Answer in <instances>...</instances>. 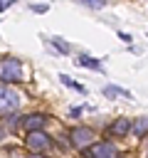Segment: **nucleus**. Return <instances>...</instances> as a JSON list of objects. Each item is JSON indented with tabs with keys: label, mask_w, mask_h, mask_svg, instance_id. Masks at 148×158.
<instances>
[{
	"label": "nucleus",
	"mask_w": 148,
	"mask_h": 158,
	"mask_svg": "<svg viewBox=\"0 0 148 158\" xmlns=\"http://www.w3.org/2000/svg\"><path fill=\"white\" fill-rule=\"evenodd\" d=\"M22 104V96L7 86V84H0V114H15Z\"/></svg>",
	"instance_id": "obj_1"
},
{
	"label": "nucleus",
	"mask_w": 148,
	"mask_h": 158,
	"mask_svg": "<svg viewBox=\"0 0 148 158\" xmlns=\"http://www.w3.org/2000/svg\"><path fill=\"white\" fill-rule=\"evenodd\" d=\"M22 77V62L15 59V57H5L0 59V81L10 84V81H17Z\"/></svg>",
	"instance_id": "obj_2"
},
{
	"label": "nucleus",
	"mask_w": 148,
	"mask_h": 158,
	"mask_svg": "<svg viewBox=\"0 0 148 158\" xmlns=\"http://www.w3.org/2000/svg\"><path fill=\"white\" fill-rule=\"evenodd\" d=\"M94 138H96V136H94V131H91L89 126H76V128H72V133H69L72 146L79 148V151H89Z\"/></svg>",
	"instance_id": "obj_3"
},
{
	"label": "nucleus",
	"mask_w": 148,
	"mask_h": 158,
	"mask_svg": "<svg viewBox=\"0 0 148 158\" xmlns=\"http://www.w3.org/2000/svg\"><path fill=\"white\" fill-rule=\"evenodd\" d=\"M86 158H121L118 156V148L111 143V141H104V143H96L91 146L89 151H84Z\"/></svg>",
	"instance_id": "obj_4"
},
{
	"label": "nucleus",
	"mask_w": 148,
	"mask_h": 158,
	"mask_svg": "<svg viewBox=\"0 0 148 158\" xmlns=\"http://www.w3.org/2000/svg\"><path fill=\"white\" fill-rule=\"evenodd\" d=\"M25 146H27L30 151H35V153H37V151L42 153V151H47V148L52 146V138H49L44 131H32V133H27Z\"/></svg>",
	"instance_id": "obj_5"
},
{
	"label": "nucleus",
	"mask_w": 148,
	"mask_h": 158,
	"mask_svg": "<svg viewBox=\"0 0 148 158\" xmlns=\"http://www.w3.org/2000/svg\"><path fill=\"white\" fill-rule=\"evenodd\" d=\"M44 126H47V116H42V114H30V116L22 118V128H25L27 133H32V131H42Z\"/></svg>",
	"instance_id": "obj_6"
},
{
	"label": "nucleus",
	"mask_w": 148,
	"mask_h": 158,
	"mask_svg": "<svg viewBox=\"0 0 148 158\" xmlns=\"http://www.w3.org/2000/svg\"><path fill=\"white\" fill-rule=\"evenodd\" d=\"M131 128H133V126H131L128 118H116V121L109 126V133H111V136H126Z\"/></svg>",
	"instance_id": "obj_7"
},
{
	"label": "nucleus",
	"mask_w": 148,
	"mask_h": 158,
	"mask_svg": "<svg viewBox=\"0 0 148 158\" xmlns=\"http://www.w3.org/2000/svg\"><path fill=\"white\" fill-rule=\"evenodd\" d=\"M76 64H79V67H86V69H96V72H104V67L99 64V59H94V57H86V54H79Z\"/></svg>",
	"instance_id": "obj_8"
},
{
	"label": "nucleus",
	"mask_w": 148,
	"mask_h": 158,
	"mask_svg": "<svg viewBox=\"0 0 148 158\" xmlns=\"http://www.w3.org/2000/svg\"><path fill=\"white\" fill-rule=\"evenodd\" d=\"M136 136H146L148 133V116H143V118H138L136 123H133V128H131Z\"/></svg>",
	"instance_id": "obj_9"
},
{
	"label": "nucleus",
	"mask_w": 148,
	"mask_h": 158,
	"mask_svg": "<svg viewBox=\"0 0 148 158\" xmlns=\"http://www.w3.org/2000/svg\"><path fill=\"white\" fill-rule=\"evenodd\" d=\"M52 44H54V49H59L62 54H69V52H72V49H69V44H67L62 37H54V40H52Z\"/></svg>",
	"instance_id": "obj_10"
},
{
	"label": "nucleus",
	"mask_w": 148,
	"mask_h": 158,
	"mask_svg": "<svg viewBox=\"0 0 148 158\" xmlns=\"http://www.w3.org/2000/svg\"><path fill=\"white\" fill-rule=\"evenodd\" d=\"M59 81H64L67 86H72V89H76V91H84V86H79V84H76L74 79H69L67 74H59Z\"/></svg>",
	"instance_id": "obj_11"
},
{
	"label": "nucleus",
	"mask_w": 148,
	"mask_h": 158,
	"mask_svg": "<svg viewBox=\"0 0 148 158\" xmlns=\"http://www.w3.org/2000/svg\"><path fill=\"white\" fill-rule=\"evenodd\" d=\"M106 94H109V96H113V94H121V96H128V91H126V89H118V86H106Z\"/></svg>",
	"instance_id": "obj_12"
},
{
	"label": "nucleus",
	"mask_w": 148,
	"mask_h": 158,
	"mask_svg": "<svg viewBox=\"0 0 148 158\" xmlns=\"http://www.w3.org/2000/svg\"><path fill=\"white\" fill-rule=\"evenodd\" d=\"M84 5H86V7H104L101 0H84Z\"/></svg>",
	"instance_id": "obj_13"
},
{
	"label": "nucleus",
	"mask_w": 148,
	"mask_h": 158,
	"mask_svg": "<svg viewBox=\"0 0 148 158\" xmlns=\"http://www.w3.org/2000/svg\"><path fill=\"white\" fill-rule=\"evenodd\" d=\"M30 10H32V12H47V5H32Z\"/></svg>",
	"instance_id": "obj_14"
},
{
	"label": "nucleus",
	"mask_w": 148,
	"mask_h": 158,
	"mask_svg": "<svg viewBox=\"0 0 148 158\" xmlns=\"http://www.w3.org/2000/svg\"><path fill=\"white\" fill-rule=\"evenodd\" d=\"M10 7V0H0V10H7Z\"/></svg>",
	"instance_id": "obj_15"
},
{
	"label": "nucleus",
	"mask_w": 148,
	"mask_h": 158,
	"mask_svg": "<svg viewBox=\"0 0 148 158\" xmlns=\"http://www.w3.org/2000/svg\"><path fill=\"white\" fill-rule=\"evenodd\" d=\"M2 136H5V131H2V128H0V138H2Z\"/></svg>",
	"instance_id": "obj_16"
}]
</instances>
